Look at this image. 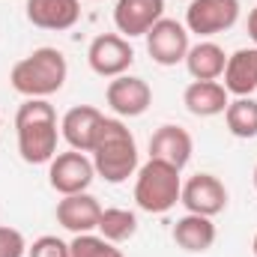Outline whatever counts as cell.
Wrapping results in <instances>:
<instances>
[{
  "label": "cell",
  "instance_id": "1",
  "mask_svg": "<svg viewBox=\"0 0 257 257\" xmlns=\"http://www.w3.org/2000/svg\"><path fill=\"white\" fill-rule=\"evenodd\" d=\"M18 153L27 165H45L57 156V111L45 99H27L15 114Z\"/></svg>",
  "mask_w": 257,
  "mask_h": 257
},
{
  "label": "cell",
  "instance_id": "2",
  "mask_svg": "<svg viewBox=\"0 0 257 257\" xmlns=\"http://www.w3.org/2000/svg\"><path fill=\"white\" fill-rule=\"evenodd\" d=\"M93 168L105 183H126L138 168V144L120 120H102L96 147H93Z\"/></svg>",
  "mask_w": 257,
  "mask_h": 257
},
{
  "label": "cell",
  "instance_id": "3",
  "mask_svg": "<svg viewBox=\"0 0 257 257\" xmlns=\"http://www.w3.org/2000/svg\"><path fill=\"white\" fill-rule=\"evenodd\" d=\"M69 66H66L63 51L57 48H36L30 57L18 60L12 66V90L27 96V99H45L51 93H57L66 84Z\"/></svg>",
  "mask_w": 257,
  "mask_h": 257
},
{
  "label": "cell",
  "instance_id": "4",
  "mask_svg": "<svg viewBox=\"0 0 257 257\" xmlns=\"http://www.w3.org/2000/svg\"><path fill=\"white\" fill-rule=\"evenodd\" d=\"M183 194L180 183V168L162 162V159H150L141 171H138V183H135V200L144 212L162 215L168 209L177 206Z\"/></svg>",
  "mask_w": 257,
  "mask_h": 257
},
{
  "label": "cell",
  "instance_id": "5",
  "mask_svg": "<svg viewBox=\"0 0 257 257\" xmlns=\"http://www.w3.org/2000/svg\"><path fill=\"white\" fill-rule=\"evenodd\" d=\"M239 0H192L186 9V27L197 36H215L236 24Z\"/></svg>",
  "mask_w": 257,
  "mask_h": 257
},
{
  "label": "cell",
  "instance_id": "6",
  "mask_svg": "<svg viewBox=\"0 0 257 257\" xmlns=\"http://www.w3.org/2000/svg\"><path fill=\"white\" fill-rule=\"evenodd\" d=\"M48 165H51V168H48V183H51L54 192H60L63 197L66 194L87 192V186H90L93 177H96L93 162H90L84 153H78V150H72V153H57Z\"/></svg>",
  "mask_w": 257,
  "mask_h": 257
},
{
  "label": "cell",
  "instance_id": "7",
  "mask_svg": "<svg viewBox=\"0 0 257 257\" xmlns=\"http://www.w3.org/2000/svg\"><path fill=\"white\" fill-rule=\"evenodd\" d=\"M87 63L102 78H120L128 66L135 63V51H132L128 39L117 36V33H102L90 42Z\"/></svg>",
  "mask_w": 257,
  "mask_h": 257
},
{
  "label": "cell",
  "instance_id": "8",
  "mask_svg": "<svg viewBox=\"0 0 257 257\" xmlns=\"http://www.w3.org/2000/svg\"><path fill=\"white\" fill-rule=\"evenodd\" d=\"M147 51L159 66H177L189 54V30L180 21L162 18L147 30Z\"/></svg>",
  "mask_w": 257,
  "mask_h": 257
},
{
  "label": "cell",
  "instance_id": "9",
  "mask_svg": "<svg viewBox=\"0 0 257 257\" xmlns=\"http://www.w3.org/2000/svg\"><path fill=\"white\" fill-rule=\"evenodd\" d=\"M180 203H183L189 212H194V215L212 218V215L224 212V206H227V189H224V183H221L218 177H212V174H194L192 180L183 186Z\"/></svg>",
  "mask_w": 257,
  "mask_h": 257
},
{
  "label": "cell",
  "instance_id": "10",
  "mask_svg": "<svg viewBox=\"0 0 257 257\" xmlns=\"http://www.w3.org/2000/svg\"><path fill=\"white\" fill-rule=\"evenodd\" d=\"M108 105L114 114L120 117H141L150 105H153V90L144 78H132V75H120L108 84Z\"/></svg>",
  "mask_w": 257,
  "mask_h": 257
},
{
  "label": "cell",
  "instance_id": "11",
  "mask_svg": "<svg viewBox=\"0 0 257 257\" xmlns=\"http://www.w3.org/2000/svg\"><path fill=\"white\" fill-rule=\"evenodd\" d=\"M165 0H117L114 6V24L123 36H147V30L162 21Z\"/></svg>",
  "mask_w": 257,
  "mask_h": 257
},
{
  "label": "cell",
  "instance_id": "12",
  "mask_svg": "<svg viewBox=\"0 0 257 257\" xmlns=\"http://www.w3.org/2000/svg\"><path fill=\"white\" fill-rule=\"evenodd\" d=\"M102 120L105 117L99 114V108H93V105H75L72 111H66L63 123H60L66 144L72 150H78V153H93L99 128H102Z\"/></svg>",
  "mask_w": 257,
  "mask_h": 257
},
{
  "label": "cell",
  "instance_id": "13",
  "mask_svg": "<svg viewBox=\"0 0 257 257\" xmlns=\"http://www.w3.org/2000/svg\"><path fill=\"white\" fill-rule=\"evenodd\" d=\"M99 218H102V206H99V200L93 194H87V192L66 194L63 200L57 203V221L63 224L66 230H72L75 236L96 230Z\"/></svg>",
  "mask_w": 257,
  "mask_h": 257
},
{
  "label": "cell",
  "instance_id": "14",
  "mask_svg": "<svg viewBox=\"0 0 257 257\" xmlns=\"http://www.w3.org/2000/svg\"><path fill=\"white\" fill-rule=\"evenodd\" d=\"M81 18L78 0H27V21L39 30H69Z\"/></svg>",
  "mask_w": 257,
  "mask_h": 257
},
{
  "label": "cell",
  "instance_id": "15",
  "mask_svg": "<svg viewBox=\"0 0 257 257\" xmlns=\"http://www.w3.org/2000/svg\"><path fill=\"white\" fill-rule=\"evenodd\" d=\"M192 135L183 126H162L150 138V159H162L183 171L192 159Z\"/></svg>",
  "mask_w": 257,
  "mask_h": 257
},
{
  "label": "cell",
  "instance_id": "16",
  "mask_svg": "<svg viewBox=\"0 0 257 257\" xmlns=\"http://www.w3.org/2000/svg\"><path fill=\"white\" fill-rule=\"evenodd\" d=\"M183 102L194 117H215L227 111V90L218 81H192L183 93Z\"/></svg>",
  "mask_w": 257,
  "mask_h": 257
},
{
  "label": "cell",
  "instance_id": "17",
  "mask_svg": "<svg viewBox=\"0 0 257 257\" xmlns=\"http://www.w3.org/2000/svg\"><path fill=\"white\" fill-rule=\"evenodd\" d=\"M224 90L233 96H251L257 90V48H239L227 57L224 66Z\"/></svg>",
  "mask_w": 257,
  "mask_h": 257
},
{
  "label": "cell",
  "instance_id": "18",
  "mask_svg": "<svg viewBox=\"0 0 257 257\" xmlns=\"http://www.w3.org/2000/svg\"><path fill=\"white\" fill-rule=\"evenodd\" d=\"M174 242L183 248V251H192V254H203L212 248L215 242V224L206 218V215H183L177 224H174Z\"/></svg>",
  "mask_w": 257,
  "mask_h": 257
},
{
  "label": "cell",
  "instance_id": "19",
  "mask_svg": "<svg viewBox=\"0 0 257 257\" xmlns=\"http://www.w3.org/2000/svg\"><path fill=\"white\" fill-rule=\"evenodd\" d=\"M186 66H189V75L194 81H215V78L224 75L227 54L215 42H197L186 54Z\"/></svg>",
  "mask_w": 257,
  "mask_h": 257
},
{
  "label": "cell",
  "instance_id": "20",
  "mask_svg": "<svg viewBox=\"0 0 257 257\" xmlns=\"http://www.w3.org/2000/svg\"><path fill=\"white\" fill-rule=\"evenodd\" d=\"M224 120H227V128L233 138H242V141L257 138V102L248 96L230 102L224 111Z\"/></svg>",
  "mask_w": 257,
  "mask_h": 257
},
{
  "label": "cell",
  "instance_id": "21",
  "mask_svg": "<svg viewBox=\"0 0 257 257\" xmlns=\"http://www.w3.org/2000/svg\"><path fill=\"white\" fill-rule=\"evenodd\" d=\"M108 242H126L138 233V218L128 209H102L99 227H96Z\"/></svg>",
  "mask_w": 257,
  "mask_h": 257
},
{
  "label": "cell",
  "instance_id": "22",
  "mask_svg": "<svg viewBox=\"0 0 257 257\" xmlns=\"http://www.w3.org/2000/svg\"><path fill=\"white\" fill-rule=\"evenodd\" d=\"M72 257H123V251L108 242L105 236H93V233H78L69 245Z\"/></svg>",
  "mask_w": 257,
  "mask_h": 257
},
{
  "label": "cell",
  "instance_id": "23",
  "mask_svg": "<svg viewBox=\"0 0 257 257\" xmlns=\"http://www.w3.org/2000/svg\"><path fill=\"white\" fill-rule=\"evenodd\" d=\"M30 257H72L69 245L57 236H39L33 245H30Z\"/></svg>",
  "mask_w": 257,
  "mask_h": 257
},
{
  "label": "cell",
  "instance_id": "24",
  "mask_svg": "<svg viewBox=\"0 0 257 257\" xmlns=\"http://www.w3.org/2000/svg\"><path fill=\"white\" fill-rule=\"evenodd\" d=\"M24 236L15 227L0 224V257H24Z\"/></svg>",
  "mask_w": 257,
  "mask_h": 257
},
{
  "label": "cell",
  "instance_id": "25",
  "mask_svg": "<svg viewBox=\"0 0 257 257\" xmlns=\"http://www.w3.org/2000/svg\"><path fill=\"white\" fill-rule=\"evenodd\" d=\"M248 36L254 39V45H257V6L251 9V15H248Z\"/></svg>",
  "mask_w": 257,
  "mask_h": 257
},
{
  "label": "cell",
  "instance_id": "26",
  "mask_svg": "<svg viewBox=\"0 0 257 257\" xmlns=\"http://www.w3.org/2000/svg\"><path fill=\"white\" fill-rule=\"evenodd\" d=\"M254 189H257V168H254Z\"/></svg>",
  "mask_w": 257,
  "mask_h": 257
},
{
  "label": "cell",
  "instance_id": "27",
  "mask_svg": "<svg viewBox=\"0 0 257 257\" xmlns=\"http://www.w3.org/2000/svg\"><path fill=\"white\" fill-rule=\"evenodd\" d=\"M254 257H257V236H254Z\"/></svg>",
  "mask_w": 257,
  "mask_h": 257
}]
</instances>
